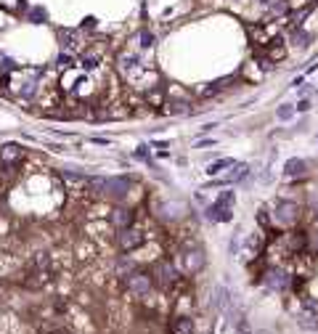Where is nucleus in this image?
Wrapping results in <instances>:
<instances>
[{
	"mask_svg": "<svg viewBox=\"0 0 318 334\" xmlns=\"http://www.w3.org/2000/svg\"><path fill=\"white\" fill-rule=\"evenodd\" d=\"M135 67H141V59H135V56H122V69H135Z\"/></svg>",
	"mask_w": 318,
	"mask_h": 334,
	"instance_id": "15",
	"label": "nucleus"
},
{
	"mask_svg": "<svg viewBox=\"0 0 318 334\" xmlns=\"http://www.w3.org/2000/svg\"><path fill=\"white\" fill-rule=\"evenodd\" d=\"M127 289L135 292V294H146V292L151 289V278L146 276V273H130V278H127Z\"/></svg>",
	"mask_w": 318,
	"mask_h": 334,
	"instance_id": "4",
	"label": "nucleus"
},
{
	"mask_svg": "<svg viewBox=\"0 0 318 334\" xmlns=\"http://www.w3.org/2000/svg\"><path fill=\"white\" fill-rule=\"evenodd\" d=\"M96 64H98V59H93V56H85V59H82V69H85V72L96 69Z\"/></svg>",
	"mask_w": 318,
	"mask_h": 334,
	"instance_id": "17",
	"label": "nucleus"
},
{
	"mask_svg": "<svg viewBox=\"0 0 318 334\" xmlns=\"http://www.w3.org/2000/svg\"><path fill=\"white\" fill-rule=\"evenodd\" d=\"M294 112H297V109H294L292 104H281V106H278V112H276V117L284 122V120H292V117H294Z\"/></svg>",
	"mask_w": 318,
	"mask_h": 334,
	"instance_id": "13",
	"label": "nucleus"
},
{
	"mask_svg": "<svg viewBox=\"0 0 318 334\" xmlns=\"http://www.w3.org/2000/svg\"><path fill=\"white\" fill-rule=\"evenodd\" d=\"M270 284H276V286H284L286 284V278H284L281 270H273V273H270Z\"/></svg>",
	"mask_w": 318,
	"mask_h": 334,
	"instance_id": "16",
	"label": "nucleus"
},
{
	"mask_svg": "<svg viewBox=\"0 0 318 334\" xmlns=\"http://www.w3.org/2000/svg\"><path fill=\"white\" fill-rule=\"evenodd\" d=\"M90 189L104 194V197H112V199H122L130 189V181L127 178H96L90 181Z\"/></svg>",
	"mask_w": 318,
	"mask_h": 334,
	"instance_id": "1",
	"label": "nucleus"
},
{
	"mask_svg": "<svg viewBox=\"0 0 318 334\" xmlns=\"http://www.w3.org/2000/svg\"><path fill=\"white\" fill-rule=\"evenodd\" d=\"M316 318H318V316H316L313 305H310L308 313H302V316H300V326H302V329H313V332H316V329H318V321H316Z\"/></svg>",
	"mask_w": 318,
	"mask_h": 334,
	"instance_id": "12",
	"label": "nucleus"
},
{
	"mask_svg": "<svg viewBox=\"0 0 318 334\" xmlns=\"http://www.w3.org/2000/svg\"><path fill=\"white\" fill-rule=\"evenodd\" d=\"M294 109H297V112H308V109H310V101H308V98H302Z\"/></svg>",
	"mask_w": 318,
	"mask_h": 334,
	"instance_id": "20",
	"label": "nucleus"
},
{
	"mask_svg": "<svg viewBox=\"0 0 318 334\" xmlns=\"http://www.w3.org/2000/svg\"><path fill=\"white\" fill-rule=\"evenodd\" d=\"M231 204H234V191H226L212 207L207 209V217L209 220H231V217H234L231 215Z\"/></svg>",
	"mask_w": 318,
	"mask_h": 334,
	"instance_id": "2",
	"label": "nucleus"
},
{
	"mask_svg": "<svg viewBox=\"0 0 318 334\" xmlns=\"http://www.w3.org/2000/svg\"><path fill=\"white\" fill-rule=\"evenodd\" d=\"M234 165H236V159H218V162H212V165L207 167V175H223Z\"/></svg>",
	"mask_w": 318,
	"mask_h": 334,
	"instance_id": "9",
	"label": "nucleus"
},
{
	"mask_svg": "<svg viewBox=\"0 0 318 334\" xmlns=\"http://www.w3.org/2000/svg\"><path fill=\"white\" fill-rule=\"evenodd\" d=\"M247 173H250V167L247 165H234V173H228L226 178H223V181H218V186H223V183H236V181H242V178H247Z\"/></svg>",
	"mask_w": 318,
	"mask_h": 334,
	"instance_id": "8",
	"label": "nucleus"
},
{
	"mask_svg": "<svg viewBox=\"0 0 318 334\" xmlns=\"http://www.w3.org/2000/svg\"><path fill=\"white\" fill-rule=\"evenodd\" d=\"M0 154H3V159H5V162H13V165H16V162L21 159V149H19L16 143L3 146V149H0Z\"/></svg>",
	"mask_w": 318,
	"mask_h": 334,
	"instance_id": "10",
	"label": "nucleus"
},
{
	"mask_svg": "<svg viewBox=\"0 0 318 334\" xmlns=\"http://www.w3.org/2000/svg\"><path fill=\"white\" fill-rule=\"evenodd\" d=\"M308 170V165H305V159H286V165H284V175L286 178H297V175H302Z\"/></svg>",
	"mask_w": 318,
	"mask_h": 334,
	"instance_id": "6",
	"label": "nucleus"
},
{
	"mask_svg": "<svg viewBox=\"0 0 318 334\" xmlns=\"http://www.w3.org/2000/svg\"><path fill=\"white\" fill-rule=\"evenodd\" d=\"M143 242V234L141 231H135V228H122V234L117 236V244H120V250L122 252H130V250H135L138 244Z\"/></svg>",
	"mask_w": 318,
	"mask_h": 334,
	"instance_id": "3",
	"label": "nucleus"
},
{
	"mask_svg": "<svg viewBox=\"0 0 318 334\" xmlns=\"http://www.w3.org/2000/svg\"><path fill=\"white\" fill-rule=\"evenodd\" d=\"M276 217H278V223H286V226H292V223L297 220V204H292V201H281V204H278Z\"/></svg>",
	"mask_w": 318,
	"mask_h": 334,
	"instance_id": "5",
	"label": "nucleus"
},
{
	"mask_svg": "<svg viewBox=\"0 0 318 334\" xmlns=\"http://www.w3.org/2000/svg\"><path fill=\"white\" fill-rule=\"evenodd\" d=\"M223 88V82H212V85H209V88L204 90V93H201V96H204V98H209V96H215V93H218Z\"/></svg>",
	"mask_w": 318,
	"mask_h": 334,
	"instance_id": "18",
	"label": "nucleus"
},
{
	"mask_svg": "<svg viewBox=\"0 0 318 334\" xmlns=\"http://www.w3.org/2000/svg\"><path fill=\"white\" fill-rule=\"evenodd\" d=\"M289 11V5H286V0H276L273 8L268 11V16H284V13Z\"/></svg>",
	"mask_w": 318,
	"mask_h": 334,
	"instance_id": "14",
	"label": "nucleus"
},
{
	"mask_svg": "<svg viewBox=\"0 0 318 334\" xmlns=\"http://www.w3.org/2000/svg\"><path fill=\"white\" fill-rule=\"evenodd\" d=\"M112 223L117 228H127L130 223H133V212H130V209H125V207H117L112 212Z\"/></svg>",
	"mask_w": 318,
	"mask_h": 334,
	"instance_id": "7",
	"label": "nucleus"
},
{
	"mask_svg": "<svg viewBox=\"0 0 318 334\" xmlns=\"http://www.w3.org/2000/svg\"><path fill=\"white\" fill-rule=\"evenodd\" d=\"M173 332H175V334H191V332H193L191 318H186V316L175 318V321H173Z\"/></svg>",
	"mask_w": 318,
	"mask_h": 334,
	"instance_id": "11",
	"label": "nucleus"
},
{
	"mask_svg": "<svg viewBox=\"0 0 318 334\" xmlns=\"http://www.w3.org/2000/svg\"><path fill=\"white\" fill-rule=\"evenodd\" d=\"M59 35H61V40H64V48H72V45H77L74 37L69 35V32H59Z\"/></svg>",
	"mask_w": 318,
	"mask_h": 334,
	"instance_id": "19",
	"label": "nucleus"
},
{
	"mask_svg": "<svg viewBox=\"0 0 318 334\" xmlns=\"http://www.w3.org/2000/svg\"><path fill=\"white\" fill-rule=\"evenodd\" d=\"M135 157H138V159H149V151H146V146H141V149H135Z\"/></svg>",
	"mask_w": 318,
	"mask_h": 334,
	"instance_id": "21",
	"label": "nucleus"
},
{
	"mask_svg": "<svg viewBox=\"0 0 318 334\" xmlns=\"http://www.w3.org/2000/svg\"><path fill=\"white\" fill-rule=\"evenodd\" d=\"M59 67H61V69H69V67H72V61H69V56H61V59H59Z\"/></svg>",
	"mask_w": 318,
	"mask_h": 334,
	"instance_id": "22",
	"label": "nucleus"
}]
</instances>
